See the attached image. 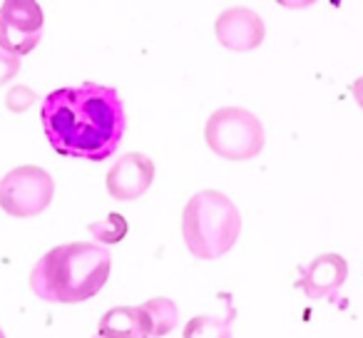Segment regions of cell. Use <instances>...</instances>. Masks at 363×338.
Masks as SVG:
<instances>
[{
	"label": "cell",
	"mask_w": 363,
	"mask_h": 338,
	"mask_svg": "<svg viewBox=\"0 0 363 338\" xmlns=\"http://www.w3.org/2000/svg\"><path fill=\"white\" fill-rule=\"evenodd\" d=\"M348 276V264L341 254H318L311 264L301 271V278H298V286L306 293L308 298H323L331 296L333 291L346 283Z\"/></svg>",
	"instance_id": "8"
},
{
	"label": "cell",
	"mask_w": 363,
	"mask_h": 338,
	"mask_svg": "<svg viewBox=\"0 0 363 338\" xmlns=\"http://www.w3.org/2000/svg\"><path fill=\"white\" fill-rule=\"evenodd\" d=\"M155 182V162L142 152L122 154L107 172V192L117 202H135Z\"/></svg>",
	"instance_id": "7"
},
{
	"label": "cell",
	"mask_w": 363,
	"mask_h": 338,
	"mask_svg": "<svg viewBox=\"0 0 363 338\" xmlns=\"http://www.w3.org/2000/svg\"><path fill=\"white\" fill-rule=\"evenodd\" d=\"M33 102H35V92H33L28 85L13 87V90L6 95V105H8V110H11V112H26V110H30Z\"/></svg>",
	"instance_id": "15"
},
{
	"label": "cell",
	"mask_w": 363,
	"mask_h": 338,
	"mask_svg": "<svg viewBox=\"0 0 363 338\" xmlns=\"http://www.w3.org/2000/svg\"><path fill=\"white\" fill-rule=\"evenodd\" d=\"M214 35L219 45L234 52H252L267 38V28L257 11L247 6H232L222 11L214 23Z\"/></svg>",
	"instance_id": "6"
},
{
	"label": "cell",
	"mask_w": 363,
	"mask_h": 338,
	"mask_svg": "<svg viewBox=\"0 0 363 338\" xmlns=\"http://www.w3.org/2000/svg\"><path fill=\"white\" fill-rule=\"evenodd\" d=\"M0 338H6V333H3V328H0Z\"/></svg>",
	"instance_id": "19"
},
{
	"label": "cell",
	"mask_w": 363,
	"mask_h": 338,
	"mask_svg": "<svg viewBox=\"0 0 363 338\" xmlns=\"http://www.w3.org/2000/svg\"><path fill=\"white\" fill-rule=\"evenodd\" d=\"M281 8H289V11H303V8L313 6L316 0H277Z\"/></svg>",
	"instance_id": "17"
},
{
	"label": "cell",
	"mask_w": 363,
	"mask_h": 338,
	"mask_svg": "<svg viewBox=\"0 0 363 338\" xmlns=\"http://www.w3.org/2000/svg\"><path fill=\"white\" fill-rule=\"evenodd\" d=\"M242 234V214L227 194L217 189H202L184 207L182 237L189 254L204 261L224 257L234 249Z\"/></svg>",
	"instance_id": "3"
},
{
	"label": "cell",
	"mask_w": 363,
	"mask_h": 338,
	"mask_svg": "<svg viewBox=\"0 0 363 338\" xmlns=\"http://www.w3.org/2000/svg\"><path fill=\"white\" fill-rule=\"evenodd\" d=\"M351 95H353V100H356V105L363 110V75L351 85Z\"/></svg>",
	"instance_id": "18"
},
{
	"label": "cell",
	"mask_w": 363,
	"mask_h": 338,
	"mask_svg": "<svg viewBox=\"0 0 363 338\" xmlns=\"http://www.w3.org/2000/svg\"><path fill=\"white\" fill-rule=\"evenodd\" d=\"M18 70H21V57L8 55V52L0 50V85L11 82L18 75Z\"/></svg>",
	"instance_id": "16"
},
{
	"label": "cell",
	"mask_w": 363,
	"mask_h": 338,
	"mask_svg": "<svg viewBox=\"0 0 363 338\" xmlns=\"http://www.w3.org/2000/svg\"><path fill=\"white\" fill-rule=\"evenodd\" d=\"M90 234L97 239V242L102 244H117L122 242V239L127 237V232H130V227H127V219L122 217V214H107L102 222H92L90 227Z\"/></svg>",
	"instance_id": "14"
},
{
	"label": "cell",
	"mask_w": 363,
	"mask_h": 338,
	"mask_svg": "<svg viewBox=\"0 0 363 338\" xmlns=\"http://www.w3.org/2000/svg\"><path fill=\"white\" fill-rule=\"evenodd\" d=\"M40 122L57 154L87 162L115 154L127 130L120 92L97 82L52 90L40 105Z\"/></svg>",
	"instance_id": "1"
},
{
	"label": "cell",
	"mask_w": 363,
	"mask_h": 338,
	"mask_svg": "<svg viewBox=\"0 0 363 338\" xmlns=\"http://www.w3.org/2000/svg\"><path fill=\"white\" fill-rule=\"evenodd\" d=\"M0 21L28 35H43V26H45V16L38 0H3Z\"/></svg>",
	"instance_id": "10"
},
{
	"label": "cell",
	"mask_w": 363,
	"mask_h": 338,
	"mask_svg": "<svg viewBox=\"0 0 363 338\" xmlns=\"http://www.w3.org/2000/svg\"><path fill=\"white\" fill-rule=\"evenodd\" d=\"M204 140L209 150L222 159L247 162L264 150L267 135L254 112L244 107H222L209 115L204 125Z\"/></svg>",
	"instance_id": "4"
},
{
	"label": "cell",
	"mask_w": 363,
	"mask_h": 338,
	"mask_svg": "<svg viewBox=\"0 0 363 338\" xmlns=\"http://www.w3.org/2000/svg\"><path fill=\"white\" fill-rule=\"evenodd\" d=\"M112 271V254L92 242L60 244L30 269V288L52 303H82L102 291Z\"/></svg>",
	"instance_id": "2"
},
{
	"label": "cell",
	"mask_w": 363,
	"mask_h": 338,
	"mask_svg": "<svg viewBox=\"0 0 363 338\" xmlns=\"http://www.w3.org/2000/svg\"><path fill=\"white\" fill-rule=\"evenodd\" d=\"M43 35H28V33H21L16 28H11L8 23L0 21V50L8 52V55L23 57L28 52H33L38 47Z\"/></svg>",
	"instance_id": "13"
},
{
	"label": "cell",
	"mask_w": 363,
	"mask_h": 338,
	"mask_svg": "<svg viewBox=\"0 0 363 338\" xmlns=\"http://www.w3.org/2000/svg\"><path fill=\"white\" fill-rule=\"evenodd\" d=\"M95 338H102V336H95Z\"/></svg>",
	"instance_id": "20"
},
{
	"label": "cell",
	"mask_w": 363,
	"mask_h": 338,
	"mask_svg": "<svg viewBox=\"0 0 363 338\" xmlns=\"http://www.w3.org/2000/svg\"><path fill=\"white\" fill-rule=\"evenodd\" d=\"M234 313H229L227 318H217V316H194L192 321H187L182 338H232L229 331V323H232Z\"/></svg>",
	"instance_id": "12"
},
{
	"label": "cell",
	"mask_w": 363,
	"mask_h": 338,
	"mask_svg": "<svg viewBox=\"0 0 363 338\" xmlns=\"http://www.w3.org/2000/svg\"><path fill=\"white\" fill-rule=\"evenodd\" d=\"M55 182L35 164L16 167L0 179V209L16 219H33L50 207Z\"/></svg>",
	"instance_id": "5"
},
{
	"label": "cell",
	"mask_w": 363,
	"mask_h": 338,
	"mask_svg": "<svg viewBox=\"0 0 363 338\" xmlns=\"http://www.w3.org/2000/svg\"><path fill=\"white\" fill-rule=\"evenodd\" d=\"M140 308H142V313H145L150 338H162L177 328L179 308H177V303L172 301V298H167V296L150 298V301H145Z\"/></svg>",
	"instance_id": "11"
},
{
	"label": "cell",
	"mask_w": 363,
	"mask_h": 338,
	"mask_svg": "<svg viewBox=\"0 0 363 338\" xmlns=\"http://www.w3.org/2000/svg\"><path fill=\"white\" fill-rule=\"evenodd\" d=\"M97 336L102 338H150L145 313L140 306H115L102 313L97 323Z\"/></svg>",
	"instance_id": "9"
}]
</instances>
